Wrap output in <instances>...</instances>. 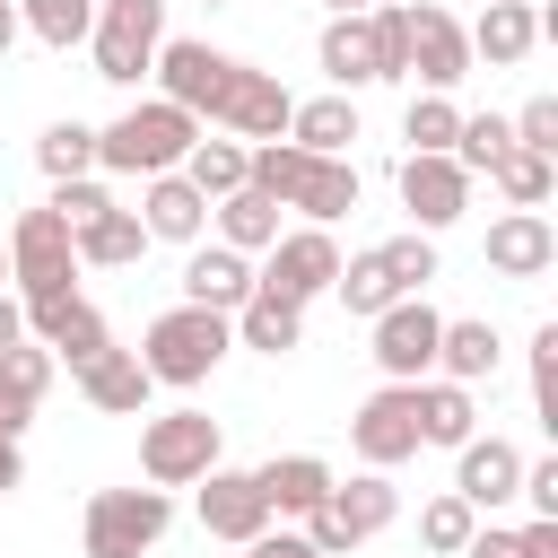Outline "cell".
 <instances>
[{
    "label": "cell",
    "mask_w": 558,
    "mask_h": 558,
    "mask_svg": "<svg viewBox=\"0 0 558 558\" xmlns=\"http://www.w3.org/2000/svg\"><path fill=\"white\" fill-rule=\"evenodd\" d=\"M244 183H253L262 201H279V209H305V227H331V218L357 209V166H349V157H314V148H296V140L244 148Z\"/></svg>",
    "instance_id": "1"
},
{
    "label": "cell",
    "mask_w": 558,
    "mask_h": 558,
    "mask_svg": "<svg viewBox=\"0 0 558 558\" xmlns=\"http://www.w3.org/2000/svg\"><path fill=\"white\" fill-rule=\"evenodd\" d=\"M192 140H201V122L183 113V105H166V96H148V105H131L122 122H105L96 131V166L105 174H174L183 157H192Z\"/></svg>",
    "instance_id": "2"
},
{
    "label": "cell",
    "mask_w": 558,
    "mask_h": 558,
    "mask_svg": "<svg viewBox=\"0 0 558 558\" xmlns=\"http://www.w3.org/2000/svg\"><path fill=\"white\" fill-rule=\"evenodd\" d=\"M227 349H235L227 314H209V305H174V314H157V323H148V340H140L131 357L148 366V384L192 392V384H209V375H218V357H227Z\"/></svg>",
    "instance_id": "3"
},
{
    "label": "cell",
    "mask_w": 558,
    "mask_h": 558,
    "mask_svg": "<svg viewBox=\"0 0 558 558\" xmlns=\"http://www.w3.org/2000/svg\"><path fill=\"white\" fill-rule=\"evenodd\" d=\"M323 78H331V96H349V87H384V78H410V70H401V9L331 17V26H323Z\"/></svg>",
    "instance_id": "4"
},
{
    "label": "cell",
    "mask_w": 558,
    "mask_h": 558,
    "mask_svg": "<svg viewBox=\"0 0 558 558\" xmlns=\"http://www.w3.org/2000/svg\"><path fill=\"white\" fill-rule=\"evenodd\" d=\"M9 279L26 288V305H70L78 296V244H70V227H61L52 201L9 227Z\"/></svg>",
    "instance_id": "5"
},
{
    "label": "cell",
    "mask_w": 558,
    "mask_h": 558,
    "mask_svg": "<svg viewBox=\"0 0 558 558\" xmlns=\"http://www.w3.org/2000/svg\"><path fill=\"white\" fill-rule=\"evenodd\" d=\"M166 523H174V497L166 488H96L78 541H87V558H148L166 541Z\"/></svg>",
    "instance_id": "6"
},
{
    "label": "cell",
    "mask_w": 558,
    "mask_h": 558,
    "mask_svg": "<svg viewBox=\"0 0 558 558\" xmlns=\"http://www.w3.org/2000/svg\"><path fill=\"white\" fill-rule=\"evenodd\" d=\"M392 514H401V488H392L384 471H357V480H331V497L305 514V541H314L323 558H349V549L375 541Z\"/></svg>",
    "instance_id": "7"
},
{
    "label": "cell",
    "mask_w": 558,
    "mask_h": 558,
    "mask_svg": "<svg viewBox=\"0 0 558 558\" xmlns=\"http://www.w3.org/2000/svg\"><path fill=\"white\" fill-rule=\"evenodd\" d=\"M157 44H166V0H96L87 52H96V78L105 87H140L148 61H157Z\"/></svg>",
    "instance_id": "8"
},
{
    "label": "cell",
    "mask_w": 558,
    "mask_h": 558,
    "mask_svg": "<svg viewBox=\"0 0 558 558\" xmlns=\"http://www.w3.org/2000/svg\"><path fill=\"white\" fill-rule=\"evenodd\" d=\"M140 471H148V488H192V480H209V471H218V418H209V410H166V418H148V427H140Z\"/></svg>",
    "instance_id": "9"
},
{
    "label": "cell",
    "mask_w": 558,
    "mask_h": 558,
    "mask_svg": "<svg viewBox=\"0 0 558 558\" xmlns=\"http://www.w3.org/2000/svg\"><path fill=\"white\" fill-rule=\"evenodd\" d=\"M401 9V70H418L427 78V96H445V87H462L471 78V35H462V17L453 9H410V0H392Z\"/></svg>",
    "instance_id": "10"
},
{
    "label": "cell",
    "mask_w": 558,
    "mask_h": 558,
    "mask_svg": "<svg viewBox=\"0 0 558 558\" xmlns=\"http://www.w3.org/2000/svg\"><path fill=\"white\" fill-rule=\"evenodd\" d=\"M148 70H157L166 105H183L192 122H201V113L218 122V105H227V87H235V70H244V61H235V52H218V44L174 35V44H157V61H148Z\"/></svg>",
    "instance_id": "11"
},
{
    "label": "cell",
    "mask_w": 558,
    "mask_h": 558,
    "mask_svg": "<svg viewBox=\"0 0 558 558\" xmlns=\"http://www.w3.org/2000/svg\"><path fill=\"white\" fill-rule=\"evenodd\" d=\"M331 279H340V244H331V227H296V235H279L270 262L253 270V296L305 305V296H323Z\"/></svg>",
    "instance_id": "12"
},
{
    "label": "cell",
    "mask_w": 558,
    "mask_h": 558,
    "mask_svg": "<svg viewBox=\"0 0 558 558\" xmlns=\"http://www.w3.org/2000/svg\"><path fill=\"white\" fill-rule=\"evenodd\" d=\"M436 331H445V314L427 296H392L375 314V366H384V384H427L436 375Z\"/></svg>",
    "instance_id": "13"
},
{
    "label": "cell",
    "mask_w": 558,
    "mask_h": 558,
    "mask_svg": "<svg viewBox=\"0 0 558 558\" xmlns=\"http://www.w3.org/2000/svg\"><path fill=\"white\" fill-rule=\"evenodd\" d=\"M349 445H357V462H366V471L410 462V453H418V401H410V384L366 392V401H357V418H349Z\"/></svg>",
    "instance_id": "14"
},
{
    "label": "cell",
    "mask_w": 558,
    "mask_h": 558,
    "mask_svg": "<svg viewBox=\"0 0 558 558\" xmlns=\"http://www.w3.org/2000/svg\"><path fill=\"white\" fill-rule=\"evenodd\" d=\"M192 488H201V532H209V541H235V549H244V541L270 532V497L253 488V471H227V462H218V471L192 480Z\"/></svg>",
    "instance_id": "15"
},
{
    "label": "cell",
    "mask_w": 558,
    "mask_h": 558,
    "mask_svg": "<svg viewBox=\"0 0 558 558\" xmlns=\"http://www.w3.org/2000/svg\"><path fill=\"white\" fill-rule=\"evenodd\" d=\"M288 113H296V96L279 87V70H235V87H227V105H218V131H235V140H288Z\"/></svg>",
    "instance_id": "16"
},
{
    "label": "cell",
    "mask_w": 558,
    "mask_h": 558,
    "mask_svg": "<svg viewBox=\"0 0 558 558\" xmlns=\"http://www.w3.org/2000/svg\"><path fill=\"white\" fill-rule=\"evenodd\" d=\"M401 209L418 218V235H436L471 209V174L453 157H401Z\"/></svg>",
    "instance_id": "17"
},
{
    "label": "cell",
    "mask_w": 558,
    "mask_h": 558,
    "mask_svg": "<svg viewBox=\"0 0 558 558\" xmlns=\"http://www.w3.org/2000/svg\"><path fill=\"white\" fill-rule=\"evenodd\" d=\"M462 462H453V497L480 514V506H506V497H523V453L506 445V436H471V445H453Z\"/></svg>",
    "instance_id": "18"
},
{
    "label": "cell",
    "mask_w": 558,
    "mask_h": 558,
    "mask_svg": "<svg viewBox=\"0 0 558 558\" xmlns=\"http://www.w3.org/2000/svg\"><path fill=\"white\" fill-rule=\"evenodd\" d=\"M471 35V61H488V70H514L541 35H549V17L532 9V0H488L480 9V26H462Z\"/></svg>",
    "instance_id": "19"
},
{
    "label": "cell",
    "mask_w": 558,
    "mask_h": 558,
    "mask_svg": "<svg viewBox=\"0 0 558 558\" xmlns=\"http://www.w3.org/2000/svg\"><path fill=\"white\" fill-rule=\"evenodd\" d=\"M558 262V227L541 218V209H506L497 227H488V270L497 279H541Z\"/></svg>",
    "instance_id": "20"
},
{
    "label": "cell",
    "mask_w": 558,
    "mask_h": 558,
    "mask_svg": "<svg viewBox=\"0 0 558 558\" xmlns=\"http://www.w3.org/2000/svg\"><path fill=\"white\" fill-rule=\"evenodd\" d=\"M140 227H148V244H201L209 201H201L183 174H148V183H140Z\"/></svg>",
    "instance_id": "21"
},
{
    "label": "cell",
    "mask_w": 558,
    "mask_h": 558,
    "mask_svg": "<svg viewBox=\"0 0 558 558\" xmlns=\"http://www.w3.org/2000/svg\"><path fill=\"white\" fill-rule=\"evenodd\" d=\"M78 392H87L105 418H148V392H157V384H148V366H140L131 349H105V357L78 366Z\"/></svg>",
    "instance_id": "22"
},
{
    "label": "cell",
    "mask_w": 558,
    "mask_h": 558,
    "mask_svg": "<svg viewBox=\"0 0 558 558\" xmlns=\"http://www.w3.org/2000/svg\"><path fill=\"white\" fill-rule=\"evenodd\" d=\"M44 392H52V349L44 340L0 349V436H26V418H35Z\"/></svg>",
    "instance_id": "23"
},
{
    "label": "cell",
    "mask_w": 558,
    "mask_h": 558,
    "mask_svg": "<svg viewBox=\"0 0 558 558\" xmlns=\"http://www.w3.org/2000/svg\"><path fill=\"white\" fill-rule=\"evenodd\" d=\"M244 296H253V262H244V253H227V244H201V253L183 262V305L235 314Z\"/></svg>",
    "instance_id": "24"
},
{
    "label": "cell",
    "mask_w": 558,
    "mask_h": 558,
    "mask_svg": "<svg viewBox=\"0 0 558 558\" xmlns=\"http://www.w3.org/2000/svg\"><path fill=\"white\" fill-rule=\"evenodd\" d=\"M253 488L270 497V514H314V506L331 497V462H323V453H270V462L253 471Z\"/></svg>",
    "instance_id": "25"
},
{
    "label": "cell",
    "mask_w": 558,
    "mask_h": 558,
    "mask_svg": "<svg viewBox=\"0 0 558 558\" xmlns=\"http://www.w3.org/2000/svg\"><path fill=\"white\" fill-rule=\"evenodd\" d=\"M410 401H418V445H471V436H480L471 384H445V375H427V384H410Z\"/></svg>",
    "instance_id": "26"
},
{
    "label": "cell",
    "mask_w": 558,
    "mask_h": 558,
    "mask_svg": "<svg viewBox=\"0 0 558 558\" xmlns=\"http://www.w3.org/2000/svg\"><path fill=\"white\" fill-rule=\"evenodd\" d=\"M209 218H218V244L227 253H270L279 244V201H262L253 183L227 192V201H209Z\"/></svg>",
    "instance_id": "27"
},
{
    "label": "cell",
    "mask_w": 558,
    "mask_h": 558,
    "mask_svg": "<svg viewBox=\"0 0 558 558\" xmlns=\"http://www.w3.org/2000/svg\"><path fill=\"white\" fill-rule=\"evenodd\" d=\"M227 331H235L244 349H262V357H288V349L305 340V305H279V296H244V305L227 314Z\"/></svg>",
    "instance_id": "28"
},
{
    "label": "cell",
    "mask_w": 558,
    "mask_h": 558,
    "mask_svg": "<svg viewBox=\"0 0 558 558\" xmlns=\"http://www.w3.org/2000/svg\"><path fill=\"white\" fill-rule=\"evenodd\" d=\"M70 244H78V262H87V270H122V262H140V253H148V227H140V209H105V218H96V227H78Z\"/></svg>",
    "instance_id": "29"
},
{
    "label": "cell",
    "mask_w": 558,
    "mask_h": 558,
    "mask_svg": "<svg viewBox=\"0 0 558 558\" xmlns=\"http://www.w3.org/2000/svg\"><path fill=\"white\" fill-rule=\"evenodd\" d=\"M288 140L314 148V157H340V148L357 140V105H349V96H314V105L288 113Z\"/></svg>",
    "instance_id": "30"
},
{
    "label": "cell",
    "mask_w": 558,
    "mask_h": 558,
    "mask_svg": "<svg viewBox=\"0 0 558 558\" xmlns=\"http://www.w3.org/2000/svg\"><path fill=\"white\" fill-rule=\"evenodd\" d=\"M174 174H183L201 201H227V192H244V140H209V131H201Z\"/></svg>",
    "instance_id": "31"
},
{
    "label": "cell",
    "mask_w": 558,
    "mask_h": 558,
    "mask_svg": "<svg viewBox=\"0 0 558 558\" xmlns=\"http://www.w3.org/2000/svg\"><path fill=\"white\" fill-rule=\"evenodd\" d=\"M436 375H445V384L497 375V331H488V323H445V331H436Z\"/></svg>",
    "instance_id": "32"
},
{
    "label": "cell",
    "mask_w": 558,
    "mask_h": 558,
    "mask_svg": "<svg viewBox=\"0 0 558 558\" xmlns=\"http://www.w3.org/2000/svg\"><path fill=\"white\" fill-rule=\"evenodd\" d=\"M17 26L35 44H52V52H70V44L96 35V0H17Z\"/></svg>",
    "instance_id": "33"
},
{
    "label": "cell",
    "mask_w": 558,
    "mask_h": 558,
    "mask_svg": "<svg viewBox=\"0 0 558 558\" xmlns=\"http://www.w3.org/2000/svg\"><path fill=\"white\" fill-rule=\"evenodd\" d=\"M453 131H462V105L453 96H410V113H401L410 157H453Z\"/></svg>",
    "instance_id": "34"
},
{
    "label": "cell",
    "mask_w": 558,
    "mask_h": 558,
    "mask_svg": "<svg viewBox=\"0 0 558 558\" xmlns=\"http://www.w3.org/2000/svg\"><path fill=\"white\" fill-rule=\"evenodd\" d=\"M488 183L506 192V209H541V201L558 192V166H549V157H532V148H506V157L488 166Z\"/></svg>",
    "instance_id": "35"
},
{
    "label": "cell",
    "mask_w": 558,
    "mask_h": 558,
    "mask_svg": "<svg viewBox=\"0 0 558 558\" xmlns=\"http://www.w3.org/2000/svg\"><path fill=\"white\" fill-rule=\"evenodd\" d=\"M35 166H44L52 183H78V174L96 166V131H87V122H52V131L35 140Z\"/></svg>",
    "instance_id": "36"
},
{
    "label": "cell",
    "mask_w": 558,
    "mask_h": 558,
    "mask_svg": "<svg viewBox=\"0 0 558 558\" xmlns=\"http://www.w3.org/2000/svg\"><path fill=\"white\" fill-rule=\"evenodd\" d=\"M375 262H384V279H392V296H418L427 279H436V244L410 227V235H392V244H375Z\"/></svg>",
    "instance_id": "37"
},
{
    "label": "cell",
    "mask_w": 558,
    "mask_h": 558,
    "mask_svg": "<svg viewBox=\"0 0 558 558\" xmlns=\"http://www.w3.org/2000/svg\"><path fill=\"white\" fill-rule=\"evenodd\" d=\"M44 349H61L70 366H87V357H105L113 340H105V314H96V305H61L52 331H44Z\"/></svg>",
    "instance_id": "38"
},
{
    "label": "cell",
    "mask_w": 558,
    "mask_h": 558,
    "mask_svg": "<svg viewBox=\"0 0 558 558\" xmlns=\"http://www.w3.org/2000/svg\"><path fill=\"white\" fill-rule=\"evenodd\" d=\"M471 532H480V514H471V506H462V497H453V488H445V497H427V506H418V541H427V549H436V558H462V541H471Z\"/></svg>",
    "instance_id": "39"
},
{
    "label": "cell",
    "mask_w": 558,
    "mask_h": 558,
    "mask_svg": "<svg viewBox=\"0 0 558 558\" xmlns=\"http://www.w3.org/2000/svg\"><path fill=\"white\" fill-rule=\"evenodd\" d=\"M506 148H514V131H506L497 113H462V131H453V166H462V174H488Z\"/></svg>",
    "instance_id": "40"
},
{
    "label": "cell",
    "mask_w": 558,
    "mask_h": 558,
    "mask_svg": "<svg viewBox=\"0 0 558 558\" xmlns=\"http://www.w3.org/2000/svg\"><path fill=\"white\" fill-rule=\"evenodd\" d=\"M331 288H340V305H349V314H366V323L392 305V279H384V262H375V253L340 262V279H331Z\"/></svg>",
    "instance_id": "41"
},
{
    "label": "cell",
    "mask_w": 558,
    "mask_h": 558,
    "mask_svg": "<svg viewBox=\"0 0 558 558\" xmlns=\"http://www.w3.org/2000/svg\"><path fill=\"white\" fill-rule=\"evenodd\" d=\"M506 131H514V148H532V157H549V166H558V96H532Z\"/></svg>",
    "instance_id": "42"
},
{
    "label": "cell",
    "mask_w": 558,
    "mask_h": 558,
    "mask_svg": "<svg viewBox=\"0 0 558 558\" xmlns=\"http://www.w3.org/2000/svg\"><path fill=\"white\" fill-rule=\"evenodd\" d=\"M532 401H541V418L558 427V323L532 331Z\"/></svg>",
    "instance_id": "43"
},
{
    "label": "cell",
    "mask_w": 558,
    "mask_h": 558,
    "mask_svg": "<svg viewBox=\"0 0 558 558\" xmlns=\"http://www.w3.org/2000/svg\"><path fill=\"white\" fill-rule=\"evenodd\" d=\"M52 209H61V227H70V235H78V227H96V218H105V209H113V192H105V183H87V174H78V183H61V192H52Z\"/></svg>",
    "instance_id": "44"
},
{
    "label": "cell",
    "mask_w": 558,
    "mask_h": 558,
    "mask_svg": "<svg viewBox=\"0 0 558 558\" xmlns=\"http://www.w3.org/2000/svg\"><path fill=\"white\" fill-rule=\"evenodd\" d=\"M523 497L541 523H558V462H523Z\"/></svg>",
    "instance_id": "45"
},
{
    "label": "cell",
    "mask_w": 558,
    "mask_h": 558,
    "mask_svg": "<svg viewBox=\"0 0 558 558\" xmlns=\"http://www.w3.org/2000/svg\"><path fill=\"white\" fill-rule=\"evenodd\" d=\"M244 558H323L305 532H262V541H244Z\"/></svg>",
    "instance_id": "46"
},
{
    "label": "cell",
    "mask_w": 558,
    "mask_h": 558,
    "mask_svg": "<svg viewBox=\"0 0 558 558\" xmlns=\"http://www.w3.org/2000/svg\"><path fill=\"white\" fill-rule=\"evenodd\" d=\"M514 558H558V523H541V514H532V523L514 532Z\"/></svg>",
    "instance_id": "47"
},
{
    "label": "cell",
    "mask_w": 558,
    "mask_h": 558,
    "mask_svg": "<svg viewBox=\"0 0 558 558\" xmlns=\"http://www.w3.org/2000/svg\"><path fill=\"white\" fill-rule=\"evenodd\" d=\"M462 558H514V532H506V523H488V532H471V541H462Z\"/></svg>",
    "instance_id": "48"
},
{
    "label": "cell",
    "mask_w": 558,
    "mask_h": 558,
    "mask_svg": "<svg viewBox=\"0 0 558 558\" xmlns=\"http://www.w3.org/2000/svg\"><path fill=\"white\" fill-rule=\"evenodd\" d=\"M17 340H26V305H17V296H0V349H17Z\"/></svg>",
    "instance_id": "49"
},
{
    "label": "cell",
    "mask_w": 558,
    "mask_h": 558,
    "mask_svg": "<svg viewBox=\"0 0 558 558\" xmlns=\"http://www.w3.org/2000/svg\"><path fill=\"white\" fill-rule=\"evenodd\" d=\"M26 480V453H17V436H0V497Z\"/></svg>",
    "instance_id": "50"
},
{
    "label": "cell",
    "mask_w": 558,
    "mask_h": 558,
    "mask_svg": "<svg viewBox=\"0 0 558 558\" xmlns=\"http://www.w3.org/2000/svg\"><path fill=\"white\" fill-rule=\"evenodd\" d=\"M26 26H17V0H0V61H9V44H17Z\"/></svg>",
    "instance_id": "51"
},
{
    "label": "cell",
    "mask_w": 558,
    "mask_h": 558,
    "mask_svg": "<svg viewBox=\"0 0 558 558\" xmlns=\"http://www.w3.org/2000/svg\"><path fill=\"white\" fill-rule=\"evenodd\" d=\"M323 9H331V17H366L375 0H323Z\"/></svg>",
    "instance_id": "52"
},
{
    "label": "cell",
    "mask_w": 558,
    "mask_h": 558,
    "mask_svg": "<svg viewBox=\"0 0 558 558\" xmlns=\"http://www.w3.org/2000/svg\"><path fill=\"white\" fill-rule=\"evenodd\" d=\"M0 279H9V244H0Z\"/></svg>",
    "instance_id": "53"
},
{
    "label": "cell",
    "mask_w": 558,
    "mask_h": 558,
    "mask_svg": "<svg viewBox=\"0 0 558 558\" xmlns=\"http://www.w3.org/2000/svg\"><path fill=\"white\" fill-rule=\"evenodd\" d=\"M209 9H235V0H209Z\"/></svg>",
    "instance_id": "54"
}]
</instances>
